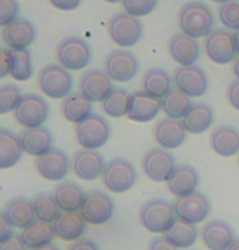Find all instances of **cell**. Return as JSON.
<instances>
[{
	"label": "cell",
	"mask_w": 239,
	"mask_h": 250,
	"mask_svg": "<svg viewBox=\"0 0 239 250\" xmlns=\"http://www.w3.org/2000/svg\"><path fill=\"white\" fill-rule=\"evenodd\" d=\"M20 236H22L23 242L26 244V247L31 250L52 244V239L56 236V232H54L52 223H44L36 219L31 226L24 228Z\"/></svg>",
	"instance_id": "d6a6232c"
},
{
	"label": "cell",
	"mask_w": 239,
	"mask_h": 250,
	"mask_svg": "<svg viewBox=\"0 0 239 250\" xmlns=\"http://www.w3.org/2000/svg\"><path fill=\"white\" fill-rule=\"evenodd\" d=\"M33 56L28 49L24 51H12V70L10 77L17 82H28L33 77Z\"/></svg>",
	"instance_id": "74e56055"
},
{
	"label": "cell",
	"mask_w": 239,
	"mask_h": 250,
	"mask_svg": "<svg viewBox=\"0 0 239 250\" xmlns=\"http://www.w3.org/2000/svg\"><path fill=\"white\" fill-rule=\"evenodd\" d=\"M38 88L51 99H65L72 93L73 77L59 63H49L38 72Z\"/></svg>",
	"instance_id": "7a4b0ae2"
},
{
	"label": "cell",
	"mask_w": 239,
	"mask_h": 250,
	"mask_svg": "<svg viewBox=\"0 0 239 250\" xmlns=\"http://www.w3.org/2000/svg\"><path fill=\"white\" fill-rule=\"evenodd\" d=\"M129 99H130V94L127 93V89L114 86L111 89V93H109L108 96L104 98V101L101 103L104 114L114 119L127 116Z\"/></svg>",
	"instance_id": "d590c367"
},
{
	"label": "cell",
	"mask_w": 239,
	"mask_h": 250,
	"mask_svg": "<svg viewBox=\"0 0 239 250\" xmlns=\"http://www.w3.org/2000/svg\"><path fill=\"white\" fill-rule=\"evenodd\" d=\"M13 226L10 224L7 216L3 214V211L0 213V244H3L5 241H8L10 237L13 236Z\"/></svg>",
	"instance_id": "c3c4849f"
},
{
	"label": "cell",
	"mask_w": 239,
	"mask_h": 250,
	"mask_svg": "<svg viewBox=\"0 0 239 250\" xmlns=\"http://www.w3.org/2000/svg\"><path fill=\"white\" fill-rule=\"evenodd\" d=\"M197 234L198 232H197L196 224L186 223V221H182V219H176L163 236L171 244H174L177 249H187L196 244Z\"/></svg>",
	"instance_id": "836d02e7"
},
{
	"label": "cell",
	"mask_w": 239,
	"mask_h": 250,
	"mask_svg": "<svg viewBox=\"0 0 239 250\" xmlns=\"http://www.w3.org/2000/svg\"><path fill=\"white\" fill-rule=\"evenodd\" d=\"M140 68L138 59L133 52L126 49H114L104 59V72L109 78L119 83H127L135 77Z\"/></svg>",
	"instance_id": "9c48e42d"
},
{
	"label": "cell",
	"mask_w": 239,
	"mask_h": 250,
	"mask_svg": "<svg viewBox=\"0 0 239 250\" xmlns=\"http://www.w3.org/2000/svg\"><path fill=\"white\" fill-rule=\"evenodd\" d=\"M207 56L215 63H230L236 59V44L235 34L226 31L225 28H217L207 36L205 41Z\"/></svg>",
	"instance_id": "5bb4252c"
},
{
	"label": "cell",
	"mask_w": 239,
	"mask_h": 250,
	"mask_svg": "<svg viewBox=\"0 0 239 250\" xmlns=\"http://www.w3.org/2000/svg\"><path fill=\"white\" fill-rule=\"evenodd\" d=\"M3 214L7 216L13 228H20L23 231L24 228L31 226L36 221V211H34L33 200L26 197H13L5 205Z\"/></svg>",
	"instance_id": "d4e9b609"
},
{
	"label": "cell",
	"mask_w": 239,
	"mask_h": 250,
	"mask_svg": "<svg viewBox=\"0 0 239 250\" xmlns=\"http://www.w3.org/2000/svg\"><path fill=\"white\" fill-rule=\"evenodd\" d=\"M67 250H99V246L91 239H78V241L72 242Z\"/></svg>",
	"instance_id": "681fc988"
},
{
	"label": "cell",
	"mask_w": 239,
	"mask_h": 250,
	"mask_svg": "<svg viewBox=\"0 0 239 250\" xmlns=\"http://www.w3.org/2000/svg\"><path fill=\"white\" fill-rule=\"evenodd\" d=\"M191 106H192L191 98L181 93L179 89H171V91L161 99V109L164 111V114L171 119H176V121L184 119V116L189 112Z\"/></svg>",
	"instance_id": "e575fe53"
},
{
	"label": "cell",
	"mask_w": 239,
	"mask_h": 250,
	"mask_svg": "<svg viewBox=\"0 0 239 250\" xmlns=\"http://www.w3.org/2000/svg\"><path fill=\"white\" fill-rule=\"evenodd\" d=\"M148 250H177V247L169 242L164 236H158L150 241V244H148Z\"/></svg>",
	"instance_id": "bcb514c9"
},
{
	"label": "cell",
	"mask_w": 239,
	"mask_h": 250,
	"mask_svg": "<svg viewBox=\"0 0 239 250\" xmlns=\"http://www.w3.org/2000/svg\"><path fill=\"white\" fill-rule=\"evenodd\" d=\"M143 91L155 96L158 99H163L166 94L173 89V78L164 68L153 67L148 68L142 80Z\"/></svg>",
	"instance_id": "1f68e13d"
},
{
	"label": "cell",
	"mask_w": 239,
	"mask_h": 250,
	"mask_svg": "<svg viewBox=\"0 0 239 250\" xmlns=\"http://www.w3.org/2000/svg\"><path fill=\"white\" fill-rule=\"evenodd\" d=\"M108 33L114 44L121 49L132 47L140 41L143 34V24L137 17L126 12L114 13L108 21Z\"/></svg>",
	"instance_id": "277c9868"
},
{
	"label": "cell",
	"mask_w": 239,
	"mask_h": 250,
	"mask_svg": "<svg viewBox=\"0 0 239 250\" xmlns=\"http://www.w3.org/2000/svg\"><path fill=\"white\" fill-rule=\"evenodd\" d=\"M91 101H88L82 93H70L65 99H62V116L67 122L70 124H80L85 119L89 117L93 114Z\"/></svg>",
	"instance_id": "4dcf8cb0"
},
{
	"label": "cell",
	"mask_w": 239,
	"mask_h": 250,
	"mask_svg": "<svg viewBox=\"0 0 239 250\" xmlns=\"http://www.w3.org/2000/svg\"><path fill=\"white\" fill-rule=\"evenodd\" d=\"M142 169L148 179L155 182H168L169 176L176 169V159L168 149L153 148L143 154Z\"/></svg>",
	"instance_id": "8fae6325"
},
{
	"label": "cell",
	"mask_w": 239,
	"mask_h": 250,
	"mask_svg": "<svg viewBox=\"0 0 239 250\" xmlns=\"http://www.w3.org/2000/svg\"><path fill=\"white\" fill-rule=\"evenodd\" d=\"M174 84L176 89L189 98H200L208 89V77L198 65L177 67L174 70Z\"/></svg>",
	"instance_id": "7c38bea8"
},
{
	"label": "cell",
	"mask_w": 239,
	"mask_h": 250,
	"mask_svg": "<svg viewBox=\"0 0 239 250\" xmlns=\"http://www.w3.org/2000/svg\"><path fill=\"white\" fill-rule=\"evenodd\" d=\"M36 171L43 179L51 182H59L70 171V159L65 151L59 148H52L41 158H36Z\"/></svg>",
	"instance_id": "ac0fdd59"
},
{
	"label": "cell",
	"mask_w": 239,
	"mask_h": 250,
	"mask_svg": "<svg viewBox=\"0 0 239 250\" xmlns=\"http://www.w3.org/2000/svg\"><path fill=\"white\" fill-rule=\"evenodd\" d=\"M177 23L184 34L197 39L205 38L213 31L215 17H213L212 10L207 3L194 0V2H187L179 8Z\"/></svg>",
	"instance_id": "6da1fadb"
},
{
	"label": "cell",
	"mask_w": 239,
	"mask_h": 250,
	"mask_svg": "<svg viewBox=\"0 0 239 250\" xmlns=\"http://www.w3.org/2000/svg\"><path fill=\"white\" fill-rule=\"evenodd\" d=\"M10 70H12V51L0 46V78L8 77Z\"/></svg>",
	"instance_id": "7bdbcfd3"
},
{
	"label": "cell",
	"mask_w": 239,
	"mask_h": 250,
	"mask_svg": "<svg viewBox=\"0 0 239 250\" xmlns=\"http://www.w3.org/2000/svg\"><path fill=\"white\" fill-rule=\"evenodd\" d=\"M215 112L207 103H192L189 112L182 119V125L189 133H203L212 127Z\"/></svg>",
	"instance_id": "f1b7e54d"
},
{
	"label": "cell",
	"mask_w": 239,
	"mask_h": 250,
	"mask_svg": "<svg viewBox=\"0 0 239 250\" xmlns=\"http://www.w3.org/2000/svg\"><path fill=\"white\" fill-rule=\"evenodd\" d=\"M33 203H34V211H36V218L39 221L54 223L59 218V214L62 213V209L57 205L54 195L47 192L38 193L36 197L33 198Z\"/></svg>",
	"instance_id": "8d00e7d4"
},
{
	"label": "cell",
	"mask_w": 239,
	"mask_h": 250,
	"mask_svg": "<svg viewBox=\"0 0 239 250\" xmlns=\"http://www.w3.org/2000/svg\"><path fill=\"white\" fill-rule=\"evenodd\" d=\"M103 184L114 193H124L137 182V171L130 161L124 158H114L106 163L103 171Z\"/></svg>",
	"instance_id": "ba28073f"
},
{
	"label": "cell",
	"mask_w": 239,
	"mask_h": 250,
	"mask_svg": "<svg viewBox=\"0 0 239 250\" xmlns=\"http://www.w3.org/2000/svg\"><path fill=\"white\" fill-rule=\"evenodd\" d=\"M174 213L177 219H182L186 223L198 224L210 214V202L207 195L202 192H194L186 197H181L174 202Z\"/></svg>",
	"instance_id": "4fadbf2b"
},
{
	"label": "cell",
	"mask_w": 239,
	"mask_h": 250,
	"mask_svg": "<svg viewBox=\"0 0 239 250\" xmlns=\"http://www.w3.org/2000/svg\"><path fill=\"white\" fill-rule=\"evenodd\" d=\"M20 135L0 127V169H10L22 161L23 156Z\"/></svg>",
	"instance_id": "83f0119b"
},
{
	"label": "cell",
	"mask_w": 239,
	"mask_h": 250,
	"mask_svg": "<svg viewBox=\"0 0 239 250\" xmlns=\"http://www.w3.org/2000/svg\"><path fill=\"white\" fill-rule=\"evenodd\" d=\"M36 26L26 18H17L0 31V38L10 51H24L36 41Z\"/></svg>",
	"instance_id": "9a60e30c"
},
{
	"label": "cell",
	"mask_w": 239,
	"mask_h": 250,
	"mask_svg": "<svg viewBox=\"0 0 239 250\" xmlns=\"http://www.w3.org/2000/svg\"><path fill=\"white\" fill-rule=\"evenodd\" d=\"M233 72H235V75H236L238 80H239V59L235 62V65H233Z\"/></svg>",
	"instance_id": "816d5d0a"
},
{
	"label": "cell",
	"mask_w": 239,
	"mask_h": 250,
	"mask_svg": "<svg viewBox=\"0 0 239 250\" xmlns=\"http://www.w3.org/2000/svg\"><path fill=\"white\" fill-rule=\"evenodd\" d=\"M124 12L132 17H145L156 8L158 0H124Z\"/></svg>",
	"instance_id": "60d3db41"
},
{
	"label": "cell",
	"mask_w": 239,
	"mask_h": 250,
	"mask_svg": "<svg viewBox=\"0 0 239 250\" xmlns=\"http://www.w3.org/2000/svg\"><path fill=\"white\" fill-rule=\"evenodd\" d=\"M31 250H59V247L56 244H49V246H44V247H39V249H31Z\"/></svg>",
	"instance_id": "f907efd6"
},
{
	"label": "cell",
	"mask_w": 239,
	"mask_h": 250,
	"mask_svg": "<svg viewBox=\"0 0 239 250\" xmlns=\"http://www.w3.org/2000/svg\"><path fill=\"white\" fill-rule=\"evenodd\" d=\"M138 219L142 226L150 232L164 234L176 221L177 216L174 213V207L164 198H153L142 205L138 211Z\"/></svg>",
	"instance_id": "3957f363"
},
{
	"label": "cell",
	"mask_w": 239,
	"mask_h": 250,
	"mask_svg": "<svg viewBox=\"0 0 239 250\" xmlns=\"http://www.w3.org/2000/svg\"><path fill=\"white\" fill-rule=\"evenodd\" d=\"M155 140L164 149H176L186 142V128L182 122L171 117L159 119L155 125Z\"/></svg>",
	"instance_id": "cb8c5ba5"
},
{
	"label": "cell",
	"mask_w": 239,
	"mask_h": 250,
	"mask_svg": "<svg viewBox=\"0 0 239 250\" xmlns=\"http://www.w3.org/2000/svg\"><path fill=\"white\" fill-rule=\"evenodd\" d=\"M0 250H29V249L26 247V244L23 242L22 236H15L13 234L8 241L0 244Z\"/></svg>",
	"instance_id": "f6af8a7d"
},
{
	"label": "cell",
	"mask_w": 239,
	"mask_h": 250,
	"mask_svg": "<svg viewBox=\"0 0 239 250\" xmlns=\"http://www.w3.org/2000/svg\"><path fill=\"white\" fill-rule=\"evenodd\" d=\"M235 44H236V54L239 56V31L235 33Z\"/></svg>",
	"instance_id": "f5cc1de1"
},
{
	"label": "cell",
	"mask_w": 239,
	"mask_h": 250,
	"mask_svg": "<svg viewBox=\"0 0 239 250\" xmlns=\"http://www.w3.org/2000/svg\"><path fill=\"white\" fill-rule=\"evenodd\" d=\"M161 109V99H158L152 94H148L143 89L130 93V99H129V111L127 117L133 122H152Z\"/></svg>",
	"instance_id": "d6986e66"
},
{
	"label": "cell",
	"mask_w": 239,
	"mask_h": 250,
	"mask_svg": "<svg viewBox=\"0 0 239 250\" xmlns=\"http://www.w3.org/2000/svg\"><path fill=\"white\" fill-rule=\"evenodd\" d=\"M116 205L111 195L101 190H93L87 193V198L83 202V207L80 209V214L88 224H106L112 218Z\"/></svg>",
	"instance_id": "30bf717a"
},
{
	"label": "cell",
	"mask_w": 239,
	"mask_h": 250,
	"mask_svg": "<svg viewBox=\"0 0 239 250\" xmlns=\"http://www.w3.org/2000/svg\"><path fill=\"white\" fill-rule=\"evenodd\" d=\"M23 93L17 84H2L0 86V116L17 109Z\"/></svg>",
	"instance_id": "f35d334b"
},
{
	"label": "cell",
	"mask_w": 239,
	"mask_h": 250,
	"mask_svg": "<svg viewBox=\"0 0 239 250\" xmlns=\"http://www.w3.org/2000/svg\"><path fill=\"white\" fill-rule=\"evenodd\" d=\"M213 2H218V3H228V2H231V0H213Z\"/></svg>",
	"instance_id": "9f6ffc18"
},
{
	"label": "cell",
	"mask_w": 239,
	"mask_h": 250,
	"mask_svg": "<svg viewBox=\"0 0 239 250\" xmlns=\"http://www.w3.org/2000/svg\"><path fill=\"white\" fill-rule=\"evenodd\" d=\"M202 241L210 250H228L236 241L233 228L223 219H212L202 228Z\"/></svg>",
	"instance_id": "44dd1931"
},
{
	"label": "cell",
	"mask_w": 239,
	"mask_h": 250,
	"mask_svg": "<svg viewBox=\"0 0 239 250\" xmlns=\"http://www.w3.org/2000/svg\"><path fill=\"white\" fill-rule=\"evenodd\" d=\"M198 182L200 177L196 167L191 164H179L168 179V188L174 197L181 198L197 192Z\"/></svg>",
	"instance_id": "7402d4cb"
},
{
	"label": "cell",
	"mask_w": 239,
	"mask_h": 250,
	"mask_svg": "<svg viewBox=\"0 0 239 250\" xmlns=\"http://www.w3.org/2000/svg\"><path fill=\"white\" fill-rule=\"evenodd\" d=\"M54 8L61 10V12H72L80 7L82 0H47Z\"/></svg>",
	"instance_id": "ee69618b"
},
{
	"label": "cell",
	"mask_w": 239,
	"mask_h": 250,
	"mask_svg": "<svg viewBox=\"0 0 239 250\" xmlns=\"http://www.w3.org/2000/svg\"><path fill=\"white\" fill-rule=\"evenodd\" d=\"M56 57L59 65H62L68 72H78L91 61V47L82 38L67 36L57 44Z\"/></svg>",
	"instance_id": "5b68a950"
},
{
	"label": "cell",
	"mask_w": 239,
	"mask_h": 250,
	"mask_svg": "<svg viewBox=\"0 0 239 250\" xmlns=\"http://www.w3.org/2000/svg\"><path fill=\"white\" fill-rule=\"evenodd\" d=\"M52 226L59 239L67 242H75L82 239L85 229H87V221L80 213H61L59 218L52 223Z\"/></svg>",
	"instance_id": "4316f807"
},
{
	"label": "cell",
	"mask_w": 239,
	"mask_h": 250,
	"mask_svg": "<svg viewBox=\"0 0 239 250\" xmlns=\"http://www.w3.org/2000/svg\"><path fill=\"white\" fill-rule=\"evenodd\" d=\"M13 114L15 121L23 128H38L43 127L49 119V104L39 94L26 93L20 99Z\"/></svg>",
	"instance_id": "52a82bcc"
},
{
	"label": "cell",
	"mask_w": 239,
	"mask_h": 250,
	"mask_svg": "<svg viewBox=\"0 0 239 250\" xmlns=\"http://www.w3.org/2000/svg\"><path fill=\"white\" fill-rule=\"evenodd\" d=\"M80 93L91 103H103L104 98L111 93L112 80L101 68H89L80 77Z\"/></svg>",
	"instance_id": "e0dca14e"
},
{
	"label": "cell",
	"mask_w": 239,
	"mask_h": 250,
	"mask_svg": "<svg viewBox=\"0 0 239 250\" xmlns=\"http://www.w3.org/2000/svg\"><path fill=\"white\" fill-rule=\"evenodd\" d=\"M226 96H228V101L235 109L239 111V80H235L228 84V89H226Z\"/></svg>",
	"instance_id": "7dc6e473"
},
{
	"label": "cell",
	"mask_w": 239,
	"mask_h": 250,
	"mask_svg": "<svg viewBox=\"0 0 239 250\" xmlns=\"http://www.w3.org/2000/svg\"><path fill=\"white\" fill-rule=\"evenodd\" d=\"M111 137V125L99 114H91L83 122L75 125L77 143L83 149H99Z\"/></svg>",
	"instance_id": "8992f818"
},
{
	"label": "cell",
	"mask_w": 239,
	"mask_h": 250,
	"mask_svg": "<svg viewBox=\"0 0 239 250\" xmlns=\"http://www.w3.org/2000/svg\"><path fill=\"white\" fill-rule=\"evenodd\" d=\"M70 167L73 174L82 181H94L99 176H103L106 161H104V156L98 149L82 148L73 153L70 159Z\"/></svg>",
	"instance_id": "2e32d148"
},
{
	"label": "cell",
	"mask_w": 239,
	"mask_h": 250,
	"mask_svg": "<svg viewBox=\"0 0 239 250\" xmlns=\"http://www.w3.org/2000/svg\"><path fill=\"white\" fill-rule=\"evenodd\" d=\"M52 195L61 207L62 213H80L85 198H87V192L72 181L59 184Z\"/></svg>",
	"instance_id": "484cf974"
},
{
	"label": "cell",
	"mask_w": 239,
	"mask_h": 250,
	"mask_svg": "<svg viewBox=\"0 0 239 250\" xmlns=\"http://www.w3.org/2000/svg\"><path fill=\"white\" fill-rule=\"evenodd\" d=\"M18 13L20 5L17 0H0V28H5L7 24L20 18Z\"/></svg>",
	"instance_id": "b9f144b4"
},
{
	"label": "cell",
	"mask_w": 239,
	"mask_h": 250,
	"mask_svg": "<svg viewBox=\"0 0 239 250\" xmlns=\"http://www.w3.org/2000/svg\"><path fill=\"white\" fill-rule=\"evenodd\" d=\"M210 143L213 151L220 156L230 158L239 151V132L233 125H220L212 132Z\"/></svg>",
	"instance_id": "f546056e"
},
{
	"label": "cell",
	"mask_w": 239,
	"mask_h": 250,
	"mask_svg": "<svg viewBox=\"0 0 239 250\" xmlns=\"http://www.w3.org/2000/svg\"><path fill=\"white\" fill-rule=\"evenodd\" d=\"M168 49L173 61L177 62L181 67L196 65L198 57H200V46H198L197 39L187 36L184 33L173 34V38L168 42Z\"/></svg>",
	"instance_id": "ffe728a7"
},
{
	"label": "cell",
	"mask_w": 239,
	"mask_h": 250,
	"mask_svg": "<svg viewBox=\"0 0 239 250\" xmlns=\"http://www.w3.org/2000/svg\"><path fill=\"white\" fill-rule=\"evenodd\" d=\"M228 250H239V239H236V241L231 244V247Z\"/></svg>",
	"instance_id": "db71d44e"
},
{
	"label": "cell",
	"mask_w": 239,
	"mask_h": 250,
	"mask_svg": "<svg viewBox=\"0 0 239 250\" xmlns=\"http://www.w3.org/2000/svg\"><path fill=\"white\" fill-rule=\"evenodd\" d=\"M23 151L34 158H41L52 149V133L51 130L43 127L38 128H24L20 135Z\"/></svg>",
	"instance_id": "603a6c76"
},
{
	"label": "cell",
	"mask_w": 239,
	"mask_h": 250,
	"mask_svg": "<svg viewBox=\"0 0 239 250\" xmlns=\"http://www.w3.org/2000/svg\"><path fill=\"white\" fill-rule=\"evenodd\" d=\"M104 2H108V3H119V2H124V0H104Z\"/></svg>",
	"instance_id": "11a10c76"
},
{
	"label": "cell",
	"mask_w": 239,
	"mask_h": 250,
	"mask_svg": "<svg viewBox=\"0 0 239 250\" xmlns=\"http://www.w3.org/2000/svg\"><path fill=\"white\" fill-rule=\"evenodd\" d=\"M218 17H220L221 23L225 28L233 29V31H239V2L238 0H231L228 3H223L218 8Z\"/></svg>",
	"instance_id": "ab89813d"
}]
</instances>
